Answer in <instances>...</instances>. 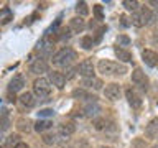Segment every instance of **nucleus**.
<instances>
[{
    "instance_id": "obj_1",
    "label": "nucleus",
    "mask_w": 158,
    "mask_h": 148,
    "mask_svg": "<svg viewBox=\"0 0 158 148\" xmlns=\"http://www.w3.org/2000/svg\"><path fill=\"white\" fill-rule=\"evenodd\" d=\"M97 69L102 76H123L128 71L125 64H118V63L109 61V59H101L97 63Z\"/></svg>"
},
{
    "instance_id": "obj_2",
    "label": "nucleus",
    "mask_w": 158,
    "mask_h": 148,
    "mask_svg": "<svg viewBox=\"0 0 158 148\" xmlns=\"http://www.w3.org/2000/svg\"><path fill=\"white\" fill-rule=\"evenodd\" d=\"M74 59H76V51H74L73 48H61L59 51L53 56V64H56V66H61V68H68L69 64H71Z\"/></svg>"
},
{
    "instance_id": "obj_3",
    "label": "nucleus",
    "mask_w": 158,
    "mask_h": 148,
    "mask_svg": "<svg viewBox=\"0 0 158 148\" xmlns=\"http://www.w3.org/2000/svg\"><path fill=\"white\" fill-rule=\"evenodd\" d=\"M152 18H153L152 10L148 8V7H140V8L137 10V12L132 13L130 23L133 25V27H137V28H142V27H145V25L150 23Z\"/></svg>"
},
{
    "instance_id": "obj_4",
    "label": "nucleus",
    "mask_w": 158,
    "mask_h": 148,
    "mask_svg": "<svg viewBox=\"0 0 158 148\" xmlns=\"http://www.w3.org/2000/svg\"><path fill=\"white\" fill-rule=\"evenodd\" d=\"M33 92H35V96L40 97V99L48 97L49 94H51V82H49V79H46V77L35 79V82H33Z\"/></svg>"
},
{
    "instance_id": "obj_5",
    "label": "nucleus",
    "mask_w": 158,
    "mask_h": 148,
    "mask_svg": "<svg viewBox=\"0 0 158 148\" xmlns=\"http://www.w3.org/2000/svg\"><path fill=\"white\" fill-rule=\"evenodd\" d=\"M132 82L135 84V86H138L140 89H143V91L148 89V77L145 76V72H143L140 68H135L132 71Z\"/></svg>"
},
{
    "instance_id": "obj_6",
    "label": "nucleus",
    "mask_w": 158,
    "mask_h": 148,
    "mask_svg": "<svg viewBox=\"0 0 158 148\" xmlns=\"http://www.w3.org/2000/svg\"><path fill=\"white\" fill-rule=\"evenodd\" d=\"M76 71L81 74V76L86 79V77H94V72H96V68L91 59H84L82 63H79V66L76 68Z\"/></svg>"
},
{
    "instance_id": "obj_7",
    "label": "nucleus",
    "mask_w": 158,
    "mask_h": 148,
    "mask_svg": "<svg viewBox=\"0 0 158 148\" xmlns=\"http://www.w3.org/2000/svg\"><path fill=\"white\" fill-rule=\"evenodd\" d=\"M125 97H127V102L130 104V107L132 109H140L142 107V97H140V94H138L135 89H132V87H128L125 89Z\"/></svg>"
},
{
    "instance_id": "obj_8",
    "label": "nucleus",
    "mask_w": 158,
    "mask_h": 148,
    "mask_svg": "<svg viewBox=\"0 0 158 148\" xmlns=\"http://www.w3.org/2000/svg\"><path fill=\"white\" fill-rule=\"evenodd\" d=\"M104 96H106V99H109V101H118L120 99V86L115 82H110L107 84L106 89H104Z\"/></svg>"
},
{
    "instance_id": "obj_9",
    "label": "nucleus",
    "mask_w": 158,
    "mask_h": 148,
    "mask_svg": "<svg viewBox=\"0 0 158 148\" xmlns=\"http://www.w3.org/2000/svg\"><path fill=\"white\" fill-rule=\"evenodd\" d=\"M25 87V76L23 74H15L13 76V79L10 81V84H8V92H18V91H22V89Z\"/></svg>"
},
{
    "instance_id": "obj_10",
    "label": "nucleus",
    "mask_w": 158,
    "mask_h": 148,
    "mask_svg": "<svg viewBox=\"0 0 158 148\" xmlns=\"http://www.w3.org/2000/svg\"><path fill=\"white\" fill-rule=\"evenodd\" d=\"M142 59L147 66L150 68H155L158 64V53L153 51V49H143L142 51Z\"/></svg>"
},
{
    "instance_id": "obj_11",
    "label": "nucleus",
    "mask_w": 158,
    "mask_h": 148,
    "mask_svg": "<svg viewBox=\"0 0 158 148\" xmlns=\"http://www.w3.org/2000/svg\"><path fill=\"white\" fill-rule=\"evenodd\" d=\"M81 86H82V89H89V91H101L104 84H102L101 79H97L96 76H94V77H86V79H82Z\"/></svg>"
},
{
    "instance_id": "obj_12",
    "label": "nucleus",
    "mask_w": 158,
    "mask_h": 148,
    "mask_svg": "<svg viewBox=\"0 0 158 148\" xmlns=\"http://www.w3.org/2000/svg\"><path fill=\"white\" fill-rule=\"evenodd\" d=\"M48 63L44 59H35V61L30 64V72L33 74H43V72H48Z\"/></svg>"
},
{
    "instance_id": "obj_13",
    "label": "nucleus",
    "mask_w": 158,
    "mask_h": 148,
    "mask_svg": "<svg viewBox=\"0 0 158 148\" xmlns=\"http://www.w3.org/2000/svg\"><path fill=\"white\" fill-rule=\"evenodd\" d=\"M49 82L53 86H56L58 89H63L66 86V76L59 71H53V72H49Z\"/></svg>"
},
{
    "instance_id": "obj_14",
    "label": "nucleus",
    "mask_w": 158,
    "mask_h": 148,
    "mask_svg": "<svg viewBox=\"0 0 158 148\" xmlns=\"http://www.w3.org/2000/svg\"><path fill=\"white\" fill-rule=\"evenodd\" d=\"M18 102L22 104V105L25 107V109H31V107H35V104H36V99H35V94L33 92H23L22 96L18 97Z\"/></svg>"
},
{
    "instance_id": "obj_15",
    "label": "nucleus",
    "mask_w": 158,
    "mask_h": 148,
    "mask_svg": "<svg viewBox=\"0 0 158 148\" xmlns=\"http://www.w3.org/2000/svg\"><path fill=\"white\" fill-rule=\"evenodd\" d=\"M86 28V23H84L82 17H74L69 20V30L74 33H82V30Z\"/></svg>"
},
{
    "instance_id": "obj_16",
    "label": "nucleus",
    "mask_w": 158,
    "mask_h": 148,
    "mask_svg": "<svg viewBox=\"0 0 158 148\" xmlns=\"http://www.w3.org/2000/svg\"><path fill=\"white\" fill-rule=\"evenodd\" d=\"M58 132H59V135H63V137H71L74 132H76V125H74V122H64L59 125L58 128Z\"/></svg>"
},
{
    "instance_id": "obj_17",
    "label": "nucleus",
    "mask_w": 158,
    "mask_h": 148,
    "mask_svg": "<svg viewBox=\"0 0 158 148\" xmlns=\"http://www.w3.org/2000/svg\"><path fill=\"white\" fill-rule=\"evenodd\" d=\"M99 110H101V107L96 104V101H89L86 105H84V109H82V115L92 117V115H97Z\"/></svg>"
},
{
    "instance_id": "obj_18",
    "label": "nucleus",
    "mask_w": 158,
    "mask_h": 148,
    "mask_svg": "<svg viewBox=\"0 0 158 148\" xmlns=\"http://www.w3.org/2000/svg\"><path fill=\"white\" fill-rule=\"evenodd\" d=\"M114 53H115V56L120 59L122 63H128V61H132V53L130 51H127L125 48H120V46H115L114 48Z\"/></svg>"
},
{
    "instance_id": "obj_19",
    "label": "nucleus",
    "mask_w": 158,
    "mask_h": 148,
    "mask_svg": "<svg viewBox=\"0 0 158 148\" xmlns=\"http://www.w3.org/2000/svg\"><path fill=\"white\" fill-rule=\"evenodd\" d=\"M145 135L148 138H156L158 137V118H153L150 120V123L145 128Z\"/></svg>"
},
{
    "instance_id": "obj_20",
    "label": "nucleus",
    "mask_w": 158,
    "mask_h": 148,
    "mask_svg": "<svg viewBox=\"0 0 158 148\" xmlns=\"http://www.w3.org/2000/svg\"><path fill=\"white\" fill-rule=\"evenodd\" d=\"M73 97L74 99H86V101H96L97 97H94V96H91L86 89H82V87H79V89H74L73 91Z\"/></svg>"
},
{
    "instance_id": "obj_21",
    "label": "nucleus",
    "mask_w": 158,
    "mask_h": 148,
    "mask_svg": "<svg viewBox=\"0 0 158 148\" xmlns=\"http://www.w3.org/2000/svg\"><path fill=\"white\" fill-rule=\"evenodd\" d=\"M33 123H31V120H30V118H25V117H22V118H18L17 120V128L20 132H30L31 130V127Z\"/></svg>"
},
{
    "instance_id": "obj_22",
    "label": "nucleus",
    "mask_w": 158,
    "mask_h": 148,
    "mask_svg": "<svg viewBox=\"0 0 158 148\" xmlns=\"http://www.w3.org/2000/svg\"><path fill=\"white\" fill-rule=\"evenodd\" d=\"M51 127H53V123H51V122H49V120H41V118H40V120L33 125V128H35V130H36L38 133L46 132V130H49Z\"/></svg>"
},
{
    "instance_id": "obj_23",
    "label": "nucleus",
    "mask_w": 158,
    "mask_h": 148,
    "mask_svg": "<svg viewBox=\"0 0 158 148\" xmlns=\"http://www.w3.org/2000/svg\"><path fill=\"white\" fill-rule=\"evenodd\" d=\"M122 5H123V8L128 10V12H132V13L137 12V10L140 8V3H138L137 0H123Z\"/></svg>"
},
{
    "instance_id": "obj_24",
    "label": "nucleus",
    "mask_w": 158,
    "mask_h": 148,
    "mask_svg": "<svg viewBox=\"0 0 158 148\" xmlns=\"http://www.w3.org/2000/svg\"><path fill=\"white\" fill-rule=\"evenodd\" d=\"M76 12H77V17H86V15L89 13L87 3H86V2H77V5H76Z\"/></svg>"
},
{
    "instance_id": "obj_25",
    "label": "nucleus",
    "mask_w": 158,
    "mask_h": 148,
    "mask_svg": "<svg viewBox=\"0 0 158 148\" xmlns=\"http://www.w3.org/2000/svg\"><path fill=\"white\" fill-rule=\"evenodd\" d=\"M81 46L84 49H91L94 46V38L91 36V35H86V36L81 38Z\"/></svg>"
},
{
    "instance_id": "obj_26",
    "label": "nucleus",
    "mask_w": 158,
    "mask_h": 148,
    "mask_svg": "<svg viewBox=\"0 0 158 148\" xmlns=\"http://www.w3.org/2000/svg\"><path fill=\"white\" fill-rule=\"evenodd\" d=\"M92 12H94V15H96L97 20H104V8H102V5L96 3V5L92 7Z\"/></svg>"
},
{
    "instance_id": "obj_27",
    "label": "nucleus",
    "mask_w": 158,
    "mask_h": 148,
    "mask_svg": "<svg viewBox=\"0 0 158 148\" xmlns=\"http://www.w3.org/2000/svg\"><path fill=\"white\" fill-rule=\"evenodd\" d=\"M106 118H94V122H92V125L96 130H102V128H106Z\"/></svg>"
},
{
    "instance_id": "obj_28",
    "label": "nucleus",
    "mask_w": 158,
    "mask_h": 148,
    "mask_svg": "<svg viewBox=\"0 0 158 148\" xmlns=\"http://www.w3.org/2000/svg\"><path fill=\"white\" fill-rule=\"evenodd\" d=\"M43 142L46 143V145H53V143H56V135H54V133H44Z\"/></svg>"
},
{
    "instance_id": "obj_29",
    "label": "nucleus",
    "mask_w": 158,
    "mask_h": 148,
    "mask_svg": "<svg viewBox=\"0 0 158 148\" xmlns=\"http://www.w3.org/2000/svg\"><path fill=\"white\" fill-rule=\"evenodd\" d=\"M8 127H10V120L7 118V115L3 113V115L0 117V130H5V128H8Z\"/></svg>"
},
{
    "instance_id": "obj_30",
    "label": "nucleus",
    "mask_w": 158,
    "mask_h": 148,
    "mask_svg": "<svg viewBox=\"0 0 158 148\" xmlns=\"http://www.w3.org/2000/svg\"><path fill=\"white\" fill-rule=\"evenodd\" d=\"M18 142H20V140H18V135H10V137H8V140H7V145H8L10 148H13Z\"/></svg>"
},
{
    "instance_id": "obj_31",
    "label": "nucleus",
    "mask_w": 158,
    "mask_h": 148,
    "mask_svg": "<svg viewBox=\"0 0 158 148\" xmlns=\"http://www.w3.org/2000/svg\"><path fill=\"white\" fill-rule=\"evenodd\" d=\"M117 43H118V46H120V44H123V46H127V44L130 43V38L125 36V35H120V36H117Z\"/></svg>"
},
{
    "instance_id": "obj_32",
    "label": "nucleus",
    "mask_w": 158,
    "mask_h": 148,
    "mask_svg": "<svg viewBox=\"0 0 158 148\" xmlns=\"http://www.w3.org/2000/svg\"><path fill=\"white\" fill-rule=\"evenodd\" d=\"M38 113H40V117H51L54 113V110L53 109H43V110H40Z\"/></svg>"
},
{
    "instance_id": "obj_33",
    "label": "nucleus",
    "mask_w": 158,
    "mask_h": 148,
    "mask_svg": "<svg viewBox=\"0 0 158 148\" xmlns=\"http://www.w3.org/2000/svg\"><path fill=\"white\" fill-rule=\"evenodd\" d=\"M13 148H30V146H28L25 142H18V143H17V145H15Z\"/></svg>"
},
{
    "instance_id": "obj_34",
    "label": "nucleus",
    "mask_w": 158,
    "mask_h": 148,
    "mask_svg": "<svg viewBox=\"0 0 158 148\" xmlns=\"http://www.w3.org/2000/svg\"><path fill=\"white\" fill-rule=\"evenodd\" d=\"M99 148H112V146H99Z\"/></svg>"
},
{
    "instance_id": "obj_35",
    "label": "nucleus",
    "mask_w": 158,
    "mask_h": 148,
    "mask_svg": "<svg viewBox=\"0 0 158 148\" xmlns=\"http://www.w3.org/2000/svg\"><path fill=\"white\" fill-rule=\"evenodd\" d=\"M153 148H158V145H155V146H153Z\"/></svg>"
},
{
    "instance_id": "obj_36",
    "label": "nucleus",
    "mask_w": 158,
    "mask_h": 148,
    "mask_svg": "<svg viewBox=\"0 0 158 148\" xmlns=\"http://www.w3.org/2000/svg\"><path fill=\"white\" fill-rule=\"evenodd\" d=\"M156 104H158V101H156Z\"/></svg>"
},
{
    "instance_id": "obj_37",
    "label": "nucleus",
    "mask_w": 158,
    "mask_h": 148,
    "mask_svg": "<svg viewBox=\"0 0 158 148\" xmlns=\"http://www.w3.org/2000/svg\"><path fill=\"white\" fill-rule=\"evenodd\" d=\"M156 138H158V137H156Z\"/></svg>"
}]
</instances>
